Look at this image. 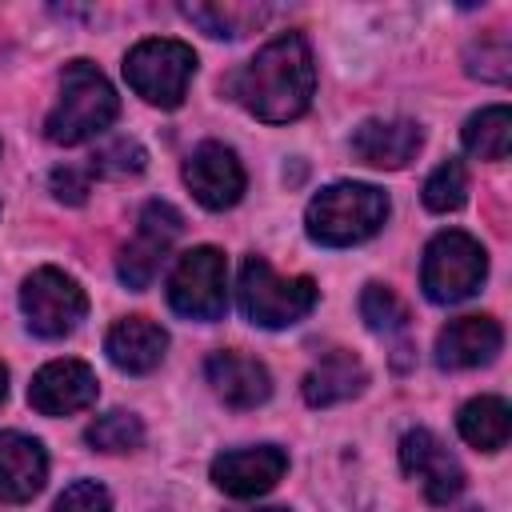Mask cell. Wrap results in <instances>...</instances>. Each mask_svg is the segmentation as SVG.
Listing matches in <instances>:
<instances>
[{"mask_svg": "<svg viewBox=\"0 0 512 512\" xmlns=\"http://www.w3.org/2000/svg\"><path fill=\"white\" fill-rule=\"evenodd\" d=\"M236 100L264 124H288L308 112L316 92V64L312 48L300 32L272 36L236 76H232Z\"/></svg>", "mask_w": 512, "mask_h": 512, "instance_id": "cell-1", "label": "cell"}, {"mask_svg": "<svg viewBox=\"0 0 512 512\" xmlns=\"http://www.w3.org/2000/svg\"><path fill=\"white\" fill-rule=\"evenodd\" d=\"M120 112V96L108 84V76L92 60H68L60 72V96L52 112L44 116V136L52 144H84L100 136Z\"/></svg>", "mask_w": 512, "mask_h": 512, "instance_id": "cell-2", "label": "cell"}, {"mask_svg": "<svg viewBox=\"0 0 512 512\" xmlns=\"http://www.w3.org/2000/svg\"><path fill=\"white\" fill-rule=\"evenodd\" d=\"M388 220V196L376 184L336 180L320 188L304 208V228L324 248H348L376 236Z\"/></svg>", "mask_w": 512, "mask_h": 512, "instance_id": "cell-3", "label": "cell"}, {"mask_svg": "<svg viewBox=\"0 0 512 512\" xmlns=\"http://www.w3.org/2000/svg\"><path fill=\"white\" fill-rule=\"evenodd\" d=\"M316 296L320 288L312 276H276L264 256H244L240 264L236 300L256 328H288L304 320L316 308Z\"/></svg>", "mask_w": 512, "mask_h": 512, "instance_id": "cell-4", "label": "cell"}, {"mask_svg": "<svg viewBox=\"0 0 512 512\" xmlns=\"http://www.w3.org/2000/svg\"><path fill=\"white\" fill-rule=\"evenodd\" d=\"M488 276V252L476 236L460 228H444L428 240L420 264V288L432 304H460L480 292Z\"/></svg>", "mask_w": 512, "mask_h": 512, "instance_id": "cell-5", "label": "cell"}, {"mask_svg": "<svg viewBox=\"0 0 512 512\" xmlns=\"http://www.w3.org/2000/svg\"><path fill=\"white\" fill-rule=\"evenodd\" d=\"M192 76H196V52L172 36H148L124 56L128 88L156 108H180Z\"/></svg>", "mask_w": 512, "mask_h": 512, "instance_id": "cell-6", "label": "cell"}, {"mask_svg": "<svg viewBox=\"0 0 512 512\" xmlns=\"http://www.w3.org/2000/svg\"><path fill=\"white\" fill-rule=\"evenodd\" d=\"M168 304L188 320H220L228 312V260L212 244L188 248L168 276Z\"/></svg>", "mask_w": 512, "mask_h": 512, "instance_id": "cell-7", "label": "cell"}, {"mask_svg": "<svg viewBox=\"0 0 512 512\" xmlns=\"http://www.w3.org/2000/svg\"><path fill=\"white\" fill-rule=\"evenodd\" d=\"M20 312L28 332L44 336V340H60L68 332H76V324L88 312V296L76 284V276L60 272V268H36L24 276L20 284Z\"/></svg>", "mask_w": 512, "mask_h": 512, "instance_id": "cell-8", "label": "cell"}, {"mask_svg": "<svg viewBox=\"0 0 512 512\" xmlns=\"http://www.w3.org/2000/svg\"><path fill=\"white\" fill-rule=\"evenodd\" d=\"M184 228V216L168 204V200H148L140 208V224H136V236L120 248V260H116V276L128 284V288H148L164 252L172 248V240L180 236Z\"/></svg>", "mask_w": 512, "mask_h": 512, "instance_id": "cell-9", "label": "cell"}, {"mask_svg": "<svg viewBox=\"0 0 512 512\" xmlns=\"http://www.w3.org/2000/svg\"><path fill=\"white\" fill-rule=\"evenodd\" d=\"M400 468L420 480L428 504H452L464 492V468H460V460L428 428H412V432L400 436Z\"/></svg>", "mask_w": 512, "mask_h": 512, "instance_id": "cell-10", "label": "cell"}, {"mask_svg": "<svg viewBox=\"0 0 512 512\" xmlns=\"http://www.w3.org/2000/svg\"><path fill=\"white\" fill-rule=\"evenodd\" d=\"M184 184L208 212H224L244 196V164L228 144L204 140L184 160Z\"/></svg>", "mask_w": 512, "mask_h": 512, "instance_id": "cell-11", "label": "cell"}, {"mask_svg": "<svg viewBox=\"0 0 512 512\" xmlns=\"http://www.w3.org/2000/svg\"><path fill=\"white\" fill-rule=\"evenodd\" d=\"M288 472V452L276 444H256V448H232L220 452L208 468L212 484L236 500H252L264 496L280 484V476Z\"/></svg>", "mask_w": 512, "mask_h": 512, "instance_id": "cell-12", "label": "cell"}, {"mask_svg": "<svg viewBox=\"0 0 512 512\" xmlns=\"http://www.w3.org/2000/svg\"><path fill=\"white\" fill-rule=\"evenodd\" d=\"M96 392H100L96 372L84 360H48L28 384V404L40 416H68L88 408Z\"/></svg>", "mask_w": 512, "mask_h": 512, "instance_id": "cell-13", "label": "cell"}, {"mask_svg": "<svg viewBox=\"0 0 512 512\" xmlns=\"http://www.w3.org/2000/svg\"><path fill=\"white\" fill-rule=\"evenodd\" d=\"M504 348V328L492 316H460L448 320L436 336V364L448 372H464V368H480L492 364L496 352Z\"/></svg>", "mask_w": 512, "mask_h": 512, "instance_id": "cell-14", "label": "cell"}, {"mask_svg": "<svg viewBox=\"0 0 512 512\" xmlns=\"http://www.w3.org/2000/svg\"><path fill=\"white\" fill-rule=\"evenodd\" d=\"M424 148V128L416 120H364L352 132V156L368 168L396 172Z\"/></svg>", "mask_w": 512, "mask_h": 512, "instance_id": "cell-15", "label": "cell"}, {"mask_svg": "<svg viewBox=\"0 0 512 512\" xmlns=\"http://www.w3.org/2000/svg\"><path fill=\"white\" fill-rule=\"evenodd\" d=\"M204 372H208L212 392H216L228 408H256V404H264V400L272 396V376H268V368H264L256 356L220 348V352L208 356Z\"/></svg>", "mask_w": 512, "mask_h": 512, "instance_id": "cell-16", "label": "cell"}, {"mask_svg": "<svg viewBox=\"0 0 512 512\" xmlns=\"http://www.w3.org/2000/svg\"><path fill=\"white\" fill-rule=\"evenodd\" d=\"M48 480V452L36 436L0 432V504H28Z\"/></svg>", "mask_w": 512, "mask_h": 512, "instance_id": "cell-17", "label": "cell"}, {"mask_svg": "<svg viewBox=\"0 0 512 512\" xmlns=\"http://www.w3.org/2000/svg\"><path fill=\"white\" fill-rule=\"evenodd\" d=\"M104 352H108V360H112L120 372L144 376V372H152V368L164 360V352H168V332H164L156 320H148V316H124V320H116V324L108 328Z\"/></svg>", "mask_w": 512, "mask_h": 512, "instance_id": "cell-18", "label": "cell"}, {"mask_svg": "<svg viewBox=\"0 0 512 512\" xmlns=\"http://www.w3.org/2000/svg\"><path fill=\"white\" fill-rule=\"evenodd\" d=\"M364 384H368V368L360 364V356H352V352H344V348H332V352H324V356L308 368V376L300 380V392H304V404H312V408H332V404H340V400L360 396Z\"/></svg>", "mask_w": 512, "mask_h": 512, "instance_id": "cell-19", "label": "cell"}, {"mask_svg": "<svg viewBox=\"0 0 512 512\" xmlns=\"http://www.w3.org/2000/svg\"><path fill=\"white\" fill-rule=\"evenodd\" d=\"M456 428H460V436L476 452H500L508 444V428H512L508 400H500V396H476V400H468L460 408V416H456Z\"/></svg>", "mask_w": 512, "mask_h": 512, "instance_id": "cell-20", "label": "cell"}, {"mask_svg": "<svg viewBox=\"0 0 512 512\" xmlns=\"http://www.w3.org/2000/svg\"><path fill=\"white\" fill-rule=\"evenodd\" d=\"M460 144L476 160H504L508 144H512V112H508V104H488V108L472 112L464 120V128H460Z\"/></svg>", "mask_w": 512, "mask_h": 512, "instance_id": "cell-21", "label": "cell"}, {"mask_svg": "<svg viewBox=\"0 0 512 512\" xmlns=\"http://www.w3.org/2000/svg\"><path fill=\"white\" fill-rule=\"evenodd\" d=\"M180 12L216 40H236L268 20V8H256V4H184Z\"/></svg>", "mask_w": 512, "mask_h": 512, "instance_id": "cell-22", "label": "cell"}, {"mask_svg": "<svg viewBox=\"0 0 512 512\" xmlns=\"http://www.w3.org/2000/svg\"><path fill=\"white\" fill-rule=\"evenodd\" d=\"M464 68H468V76H476V80L508 84V72H512L508 32H500V28L480 32V40H472L468 52H464Z\"/></svg>", "mask_w": 512, "mask_h": 512, "instance_id": "cell-23", "label": "cell"}, {"mask_svg": "<svg viewBox=\"0 0 512 512\" xmlns=\"http://www.w3.org/2000/svg\"><path fill=\"white\" fill-rule=\"evenodd\" d=\"M84 440H88V448H96V452H132V448L144 444V424H140V416L116 408V412L96 416V420L88 424Z\"/></svg>", "mask_w": 512, "mask_h": 512, "instance_id": "cell-24", "label": "cell"}, {"mask_svg": "<svg viewBox=\"0 0 512 512\" xmlns=\"http://www.w3.org/2000/svg\"><path fill=\"white\" fill-rule=\"evenodd\" d=\"M144 164H148V152H144L132 136H116V140L100 144V148L88 156V172H92V176H104V180L140 176Z\"/></svg>", "mask_w": 512, "mask_h": 512, "instance_id": "cell-25", "label": "cell"}, {"mask_svg": "<svg viewBox=\"0 0 512 512\" xmlns=\"http://www.w3.org/2000/svg\"><path fill=\"white\" fill-rule=\"evenodd\" d=\"M468 200V172L460 160H444L428 180H424V208L428 212H456Z\"/></svg>", "mask_w": 512, "mask_h": 512, "instance_id": "cell-26", "label": "cell"}, {"mask_svg": "<svg viewBox=\"0 0 512 512\" xmlns=\"http://www.w3.org/2000/svg\"><path fill=\"white\" fill-rule=\"evenodd\" d=\"M360 320L372 332H396L408 324V304L388 284H364L360 292Z\"/></svg>", "mask_w": 512, "mask_h": 512, "instance_id": "cell-27", "label": "cell"}, {"mask_svg": "<svg viewBox=\"0 0 512 512\" xmlns=\"http://www.w3.org/2000/svg\"><path fill=\"white\" fill-rule=\"evenodd\" d=\"M52 512H112V496L96 480H76L56 496Z\"/></svg>", "mask_w": 512, "mask_h": 512, "instance_id": "cell-28", "label": "cell"}, {"mask_svg": "<svg viewBox=\"0 0 512 512\" xmlns=\"http://www.w3.org/2000/svg\"><path fill=\"white\" fill-rule=\"evenodd\" d=\"M88 168H72V164H60L52 168L48 184H52V196L64 200V204H84L88 200Z\"/></svg>", "mask_w": 512, "mask_h": 512, "instance_id": "cell-29", "label": "cell"}, {"mask_svg": "<svg viewBox=\"0 0 512 512\" xmlns=\"http://www.w3.org/2000/svg\"><path fill=\"white\" fill-rule=\"evenodd\" d=\"M4 392H8V368L0 364V400H4Z\"/></svg>", "mask_w": 512, "mask_h": 512, "instance_id": "cell-30", "label": "cell"}, {"mask_svg": "<svg viewBox=\"0 0 512 512\" xmlns=\"http://www.w3.org/2000/svg\"><path fill=\"white\" fill-rule=\"evenodd\" d=\"M240 512H288V508H240Z\"/></svg>", "mask_w": 512, "mask_h": 512, "instance_id": "cell-31", "label": "cell"}]
</instances>
